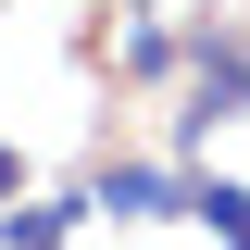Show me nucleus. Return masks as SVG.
Instances as JSON below:
<instances>
[{
    "mask_svg": "<svg viewBox=\"0 0 250 250\" xmlns=\"http://www.w3.org/2000/svg\"><path fill=\"white\" fill-rule=\"evenodd\" d=\"M88 213H188V175H163V163H100L88 175Z\"/></svg>",
    "mask_w": 250,
    "mask_h": 250,
    "instance_id": "obj_1",
    "label": "nucleus"
},
{
    "mask_svg": "<svg viewBox=\"0 0 250 250\" xmlns=\"http://www.w3.org/2000/svg\"><path fill=\"white\" fill-rule=\"evenodd\" d=\"M225 113H250V50H200V88H188V125L213 138Z\"/></svg>",
    "mask_w": 250,
    "mask_h": 250,
    "instance_id": "obj_2",
    "label": "nucleus"
},
{
    "mask_svg": "<svg viewBox=\"0 0 250 250\" xmlns=\"http://www.w3.org/2000/svg\"><path fill=\"white\" fill-rule=\"evenodd\" d=\"M75 213H88V188H75V200H13V213H0V250H62Z\"/></svg>",
    "mask_w": 250,
    "mask_h": 250,
    "instance_id": "obj_3",
    "label": "nucleus"
},
{
    "mask_svg": "<svg viewBox=\"0 0 250 250\" xmlns=\"http://www.w3.org/2000/svg\"><path fill=\"white\" fill-rule=\"evenodd\" d=\"M188 225H213V238H250V188H238V175H188Z\"/></svg>",
    "mask_w": 250,
    "mask_h": 250,
    "instance_id": "obj_4",
    "label": "nucleus"
},
{
    "mask_svg": "<svg viewBox=\"0 0 250 250\" xmlns=\"http://www.w3.org/2000/svg\"><path fill=\"white\" fill-rule=\"evenodd\" d=\"M13 200H25V163H13V150H0V213H13Z\"/></svg>",
    "mask_w": 250,
    "mask_h": 250,
    "instance_id": "obj_5",
    "label": "nucleus"
},
{
    "mask_svg": "<svg viewBox=\"0 0 250 250\" xmlns=\"http://www.w3.org/2000/svg\"><path fill=\"white\" fill-rule=\"evenodd\" d=\"M238 250H250V238H238Z\"/></svg>",
    "mask_w": 250,
    "mask_h": 250,
    "instance_id": "obj_6",
    "label": "nucleus"
}]
</instances>
